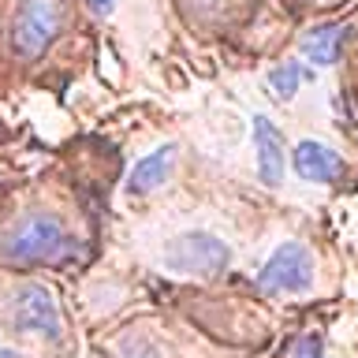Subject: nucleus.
<instances>
[{
	"label": "nucleus",
	"mask_w": 358,
	"mask_h": 358,
	"mask_svg": "<svg viewBox=\"0 0 358 358\" xmlns=\"http://www.w3.org/2000/svg\"><path fill=\"white\" fill-rule=\"evenodd\" d=\"M75 243L71 235L64 231L60 220L52 217H27L19 220L15 228L8 231V239L0 243V257L19 265H38V262H60V257H71Z\"/></svg>",
	"instance_id": "1"
},
{
	"label": "nucleus",
	"mask_w": 358,
	"mask_h": 358,
	"mask_svg": "<svg viewBox=\"0 0 358 358\" xmlns=\"http://www.w3.org/2000/svg\"><path fill=\"white\" fill-rule=\"evenodd\" d=\"M64 27V0H19L11 19V45L22 60H38Z\"/></svg>",
	"instance_id": "2"
},
{
	"label": "nucleus",
	"mask_w": 358,
	"mask_h": 358,
	"mask_svg": "<svg viewBox=\"0 0 358 358\" xmlns=\"http://www.w3.org/2000/svg\"><path fill=\"white\" fill-rule=\"evenodd\" d=\"M310 284H313V257L302 243H280L257 273V287L268 291V295L310 291Z\"/></svg>",
	"instance_id": "3"
},
{
	"label": "nucleus",
	"mask_w": 358,
	"mask_h": 358,
	"mask_svg": "<svg viewBox=\"0 0 358 358\" xmlns=\"http://www.w3.org/2000/svg\"><path fill=\"white\" fill-rule=\"evenodd\" d=\"M168 268L176 273H190V276H217L228 265V246L209 231H187L179 239L168 243L164 250Z\"/></svg>",
	"instance_id": "4"
},
{
	"label": "nucleus",
	"mask_w": 358,
	"mask_h": 358,
	"mask_svg": "<svg viewBox=\"0 0 358 358\" xmlns=\"http://www.w3.org/2000/svg\"><path fill=\"white\" fill-rule=\"evenodd\" d=\"M15 321H19V329L38 332V336H45V340H60V336H64L56 302L49 299V291H45V287H34V284L19 291V299H15Z\"/></svg>",
	"instance_id": "5"
},
{
	"label": "nucleus",
	"mask_w": 358,
	"mask_h": 358,
	"mask_svg": "<svg viewBox=\"0 0 358 358\" xmlns=\"http://www.w3.org/2000/svg\"><path fill=\"white\" fill-rule=\"evenodd\" d=\"M291 168H295L299 179H306V183H336V179H343V172H347L343 157L317 138H302L295 150H291Z\"/></svg>",
	"instance_id": "6"
},
{
	"label": "nucleus",
	"mask_w": 358,
	"mask_h": 358,
	"mask_svg": "<svg viewBox=\"0 0 358 358\" xmlns=\"http://www.w3.org/2000/svg\"><path fill=\"white\" fill-rule=\"evenodd\" d=\"M254 150H257V179L265 187L284 183V138L265 116H254Z\"/></svg>",
	"instance_id": "7"
},
{
	"label": "nucleus",
	"mask_w": 358,
	"mask_h": 358,
	"mask_svg": "<svg viewBox=\"0 0 358 358\" xmlns=\"http://www.w3.org/2000/svg\"><path fill=\"white\" fill-rule=\"evenodd\" d=\"M172 164H176V145H161V150H153L150 157H142V161L131 168L127 190H131V194L161 190L168 183V176H172Z\"/></svg>",
	"instance_id": "8"
},
{
	"label": "nucleus",
	"mask_w": 358,
	"mask_h": 358,
	"mask_svg": "<svg viewBox=\"0 0 358 358\" xmlns=\"http://www.w3.org/2000/svg\"><path fill=\"white\" fill-rule=\"evenodd\" d=\"M343 52V27H317L302 38V56L313 64H336Z\"/></svg>",
	"instance_id": "9"
},
{
	"label": "nucleus",
	"mask_w": 358,
	"mask_h": 358,
	"mask_svg": "<svg viewBox=\"0 0 358 358\" xmlns=\"http://www.w3.org/2000/svg\"><path fill=\"white\" fill-rule=\"evenodd\" d=\"M268 90H273V97L276 101H291L299 94V86L302 83H310V67L306 64H299V60H287V64H280L268 71Z\"/></svg>",
	"instance_id": "10"
},
{
	"label": "nucleus",
	"mask_w": 358,
	"mask_h": 358,
	"mask_svg": "<svg viewBox=\"0 0 358 358\" xmlns=\"http://www.w3.org/2000/svg\"><path fill=\"white\" fill-rule=\"evenodd\" d=\"M291 358H324L321 340H313V336H302V340L295 343V351H291Z\"/></svg>",
	"instance_id": "11"
},
{
	"label": "nucleus",
	"mask_w": 358,
	"mask_h": 358,
	"mask_svg": "<svg viewBox=\"0 0 358 358\" xmlns=\"http://www.w3.org/2000/svg\"><path fill=\"white\" fill-rule=\"evenodd\" d=\"M112 8H116V0H90V11H94V15H112Z\"/></svg>",
	"instance_id": "12"
}]
</instances>
